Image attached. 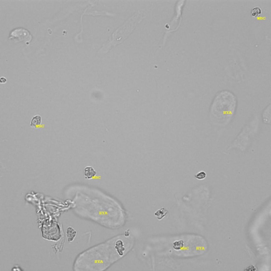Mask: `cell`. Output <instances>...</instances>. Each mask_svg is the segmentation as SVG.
<instances>
[{"label":"cell","mask_w":271,"mask_h":271,"mask_svg":"<svg viewBox=\"0 0 271 271\" xmlns=\"http://www.w3.org/2000/svg\"><path fill=\"white\" fill-rule=\"evenodd\" d=\"M41 117L40 115H36L34 117L32 118L31 122V127H39L41 125Z\"/></svg>","instance_id":"cell-5"},{"label":"cell","mask_w":271,"mask_h":271,"mask_svg":"<svg viewBox=\"0 0 271 271\" xmlns=\"http://www.w3.org/2000/svg\"><path fill=\"white\" fill-rule=\"evenodd\" d=\"M144 17V14H143L142 12L138 11L136 12L131 19L126 21L124 25L119 28L117 30H116L115 32L112 35L110 40L108 41V43L104 46V47H102L101 50L104 51L105 49L108 50L111 46H115L116 45L122 43L124 39H125V38L128 37V35L134 29L136 24L139 23Z\"/></svg>","instance_id":"cell-2"},{"label":"cell","mask_w":271,"mask_h":271,"mask_svg":"<svg viewBox=\"0 0 271 271\" xmlns=\"http://www.w3.org/2000/svg\"><path fill=\"white\" fill-rule=\"evenodd\" d=\"M76 234L77 232L75 230L73 229L72 227H69L67 228L66 230V235H67V239H68V241L69 243L70 242H72L74 239H75V237L76 236Z\"/></svg>","instance_id":"cell-4"},{"label":"cell","mask_w":271,"mask_h":271,"mask_svg":"<svg viewBox=\"0 0 271 271\" xmlns=\"http://www.w3.org/2000/svg\"><path fill=\"white\" fill-rule=\"evenodd\" d=\"M97 173H96V170L91 166L86 167L84 169V175L86 179H92L94 177Z\"/></svg>","instance_id":"cell-3"},{"label":"cell","mask_w":271,"mask_h":271,"mask_svg":"<svg viewBox=\"0 0 271 271\" xmlns=\"http://www.w3.org/2000/svg\"><path fill=\"white\" fill-rule=\"evenodd\" d=\"M1 84H4V83H6V78H4V77L1 78Z\"/></svg>","instance_id":"cell-9"},{"label":"cell","mask_w":271,"mask_h":271,"mask_svg":"<svg viewBox=\"0 0 271 271\" xmlns=\"http://www.w3.org/2000/svg\"><path fill=\"white\" fill-rule=\"evenodd\" d=\"M195 178L198 180H203L206 178V174L204 172H200L195 175Z\"/></svg>","instance_id":"cell-8"},{"label":"cell","mask_w":271,"mask_h":271,"mask_svg":"<svg viewBox=\"0 0 271 271\" xmlns=\"http://www.w3.org/2000/svg\"><path fill=\"white\" fill-rule=\"evenodd\" d=\"M167 213H168V212H167V210L165 209V208H161V209H160L159 210L155 212V214H154V215L157 216V218L158 220H161V219L164 218V217L166 216V215L167 214Z\"/></svg>","instance_id":"cell-6"},{"label":"cell","mask_w":271,"mask_h":271,"mask_svg":"<svg viewBox=\"0 0 271 271\" xmlns=\"http://www.w3.org/2000/svg\"><path fill=\"white\" fill-rule=\"evenodd\" d=\"M237 106V99L233 94L222 91L215 97L211 107V116L217 124H226L232 117Z\"/></svg>","instance_id":"cell-1"},{"label":"cell","mask_w":271,"mask_h":271,"mask_svg":"<svg viewBox=\"0 0 271 271\" xmlns=\"http://www.w3.org/2000/svg\"><path fill=\"white\" fill-rule=\"evenodd\" d=\"M251 14H252V16L254 17H257L258 16L262 14V10L260 8H255L254 9H252V12H251Z\"/></svg>","instance_id":"cell-7"}]
</instances>
